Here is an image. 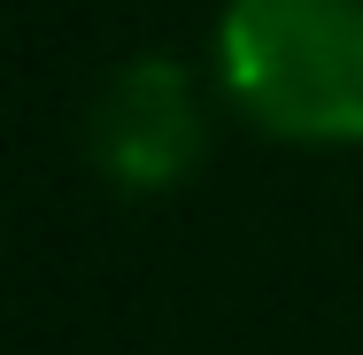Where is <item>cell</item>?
<instances>
[{"mask_svg":"<svg viewBox=\"0 0 363 355\" xmlns=\"http://www.w3.org/2000/svg\"><path fill=\"white\" fill-rule=\"evenodd\" d=\"M224 85L294 140H363V0H224Z\"/></svg>","mask_w":363,"mask_h":355,"instance_id":"6da1fadb","label":"cell"},{"mask_svg":"<svg viewBox=\"0 0 363 355\" xmlns=\"http://www.w3.org/2000/svg\"><path fill=\"white\" fill-rule=\"evenodd\" d=\"M201 147V116H194V85L178 62L147 55V62H124V70L101 85L93 101V154L108 178L124 186H162L194 162Z\"/></svg>","mask_w":363,"mask_h":355,"instance_id":"7a4b0ae2","label":"cell"}]
</instances>
